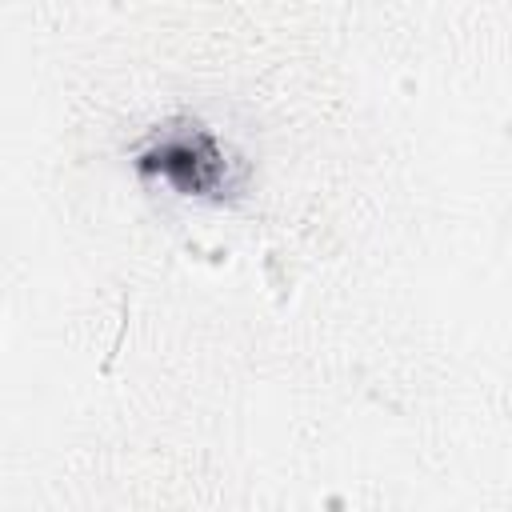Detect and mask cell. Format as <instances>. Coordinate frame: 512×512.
Wrapping results in <instances>:
<instances>
[{
	"label": "cell",
	"instance_id": "6da1fadb",
	"mask_svg": "<svg viewBox=\"0 0 512 512\" xmlns=\"http://www.w3.org/2000/svg\"><path fill=\"white\" fill-rule=\"evenodd\" d=\"M144 168H160V176H168L180 192H196L208 196L220 184L228 188V172H224V156L212 144V136L196 132V136H168L164 144H156L144 160Z\"/></svg>",
	"mask_w": 512,
	"mask_h": 512
}]
</instances>
